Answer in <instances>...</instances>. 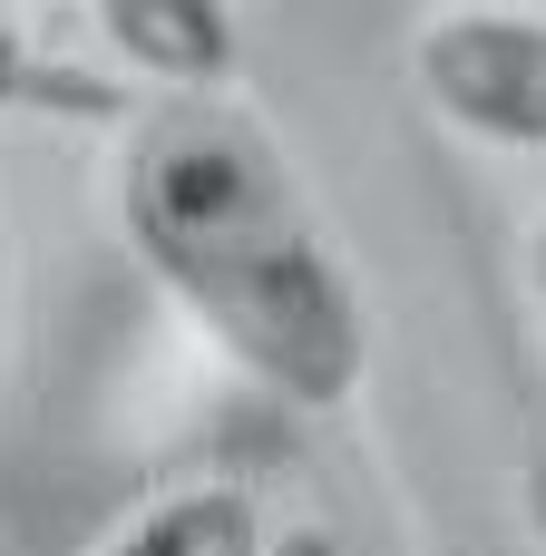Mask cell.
<instances>
[{"instance_id":"277c9868","label":"cell","mask_w":546,"mask_h":556,"mask_svg":"<svg viewBox=\"0 0 546 556\" xmlns=\"http://www.w3.org/2000/svg\"><path fill=\"white\" fill-rule=\"evenodd\" d=\"M78 556H274L264 498L234 469H176L147 498H127Z\"/></svg>"},{"instance_id":"6da1fadb","label":"cell","mask_w":546,"mask_h":556,"mask_svg":"<svg viewBox=\"0 0 546 556\" xmlns=\"http://www.w3.org/2000/svg\"><path fill=\"white\" fill-rule=\"evenodd\" d=\"M117 235L147 283L283 410H342L371 371V313L293 147L234 98H137L107 156Z\"/></svg>"},{"instance_id":"7a4b0ae2","label":"cell","mask_w":546,"mask_h":556,"mask_svg":"<svg viewBox=\"0 0 546 556\" xmlns=\"http://www.w3.org/2000/svg\"><path fill=\"white\" fill-rule=\"evenodd\" d=\"M410 98L498 156H546V10H430L401 39Z\"/></svg>"},{"instance_id":"8992f818","label":"cell","mask_w":546,"mask_h":556,"mask_svg":"<svg viewBox=\"0 0 546 556\" xmlns=\"http://www.w3.org/2000/svg\"><path fill=\"white\" fill-rule=\"evenodd\" d=\"M518 283H528V323H537V342H546V215L528 225V244H518Z\"/></svg>"},{"instance_id":"5b68a950","label":"cell","mask_w":546,"mask_h":556,"mask_svg":"<svg viewBox=\"0 0 546 556\" xmlns=\"http://www.w3.org/2000/svg\"><path fill=\"white\" fill-rule=\"evenodd\" d=\"M49 108V117H127L137 88L98 59L88 10H0V117Z\"/></svg>"},{"instance_id":"3957f363","label":"cell","mask_w":546,"mask_h":556,"mask_svg":"<svg viewBox=\"0 0 546 556\" xmlns=\"http://www.w3.org/2000/svg\"><path fill=\"white\" fill-rule=\"evenodd\" d=\"M88 39L137 98H205L244 68V20L205 0H107L88 10Z\"/></svg>"}]
</instances>
